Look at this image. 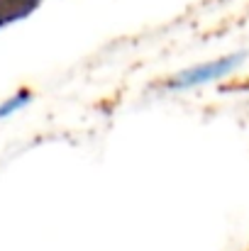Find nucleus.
<instances>
[{
  "label": "nucleus",
  "mask_w": 249,
  "mask_h": 251,
  "mask_svg": "<svg viewBox=\"0 0 249 251\" xmlns=\"http://www.w3.org/2000/svg\"><path fill=\"white\" fill-rule=\"evenodd\" d=\"M245 59H247L245 51H232V54H222V56H215V59L193 64V66L178 71L166 83V88L178 90V93H186V90H198V88H205V85L220 83L227 76H232L245 64Z\"/></svg>",
  "instance_id": "obj_1"
},
{
  "label": "nucleus",
  "mask_w": 249,
  "mask_h": 251,
  "mask_svg": "<svg viewBox=\"0 0 249 251\" xmlns=\"http://www.w3.org/2000/svg\"><path fill=\"white\" fill-rule=\"evenodd\" d=\"M27 102H29V93H27V90H20L17 95H12L10 100H5V102L0 105V117H7V115L22 110Z\"/></svg>",
  "instance_id": "obj_2"
}]
</instances>
